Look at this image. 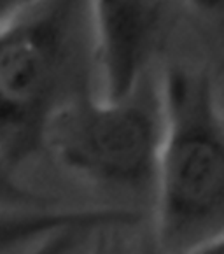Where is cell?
I'll list each match as a JSON object with an SVG mask.
<instances>
[{"mask_svg":"<svg viewBox=\"0 0 224 254\" xmlns=\"http://www.w3.org/2000/svg\"><path fill=\"white\" fill-rule=\"evenodd\" d=\"M97 91L90 0H35L0 25V165L46 153L49 125Z\"/></svg>","mask_w":224,"mask_h":254,"instance_id":"1","label":"cell"},{"mask_svg":"<svg viewBox=\"0 0 224 254\" xmlns=\"http://www.w3.org/2000/svg\"><path fill=\"white\" fill-rule=\"evenodd\" d=\"M160 86L109 100L93 91L49 125L46 153L81 179L109 191L153 194L161 142Z\"/></svg>","mask_w":224,"mask_h":254,"instance_id":"3","label":"cell"},{"mask_svg":"<svg viewBox=\"0 0 224 254\" xmlns=\"http://www.w3.org/2000/svg\"><path fill=\"white\" fill-rule=\"evenodd\" d=\"M35 0H0V25H4Z\"/></svg>","mask_w":224,"mask_h":254,"instance_id":"9","label":"cell"},{"mask_svg":"<svg viewBox=\"0 0 224 254\" xmlns=\"http://www.w3.org/2000/svg\"><path fill=\"white\" fill-rule=\"evenodd\" d=\"M49 202L19 184L18 176L0 165V203H44Z\"/></svg>","mask_w":224,"mask_h":254,"instance_id":"7","label":"cell"},{"mask_svg":"<svg viewBox=\"0 0 224 254\" xmlns=\"http://www.w3.org/2000/svg\"><path fill=\"white\" fill-rule=\"evenodd\" d=\"M153 240L180 254L224 232V107L205 68L173 65L160 84Z\"/></svg>","mask_w":224,"mask_h":254,"instance_id":"2","label":"cell"},{"mask_svg":"<svg viewBox=\"0 0 224 254\" xmlns=\"http://www.w3.org/2000/svg\"><path fill=\"white\" fill-rule=\"evenodd\" d=\"M142 216L128 207L58 209L44 203H0V254H28L55 233L75 226H137Z\"/></svg>","mask_w":224,"mask_h":254,"instance_id":"5","label":"cell"},{"mask_svg":"<svg viewBox=\"0 0 224 254\" xmlns=\"http://www.w3.org/2000/svg\"><path fill=\"white\" fill-rule=\"evenodd\" d=\"M184 2L187 4V7L200 9L216 16H224V0H184Z\"/></svg>","mask_w":224,"mask_h":254,"instance_id":"10","label":"cell"},{"mask_svg":"<svg viewBox=\"0 0 224 254\" xmlns=\"http://www.w3.org/2000/svg\"><path fill=\"white\" fill-rule=\"evenodd\" d=\"M140 254H160V251H158L156 244H154V240H153V235H151L149 244H147V246L144 247V249H142V253H140Z\"/></svg>","mask_w":224,"mask_h":254,"instance_id":"11","label":"cell"},{"mask_svg":"<svg viewBox=\"0 0 224 254\" xmlns=\"http://www.w3.org/2000/svg\"><path fill=\"white\" fill-rule=\"evenodd\" d=\"M180 254H224V232L202 240Z\"/></svg>","mask_w":224,"mask_h":254,"instance_id":"8","label":"cell"},{"mask_svg":"<svg viewBox=\"0 0 224 254\" xmlns=\"http://www.w3.org/2000/svg\"><path fill=\"white\" fill-rule=\"evenodd\" d=\"M97 232H100V228H91V226H75L63 230L49 237L28 254H74L82 240L93 237Z\"/></svg>","mask_w":224,"mask_h":254,"instance_id":"6","label":"cell"},{"mask_svg":"<svg viewBox=\"0 0 224 254\" xmlns=\"http://www.w3.org/2000/svg\"><path fill=\"white\" fill-rule=\"evenodd\" d=\"M186 9L184 0H90L97 93L124 98L149 81Z\"/></svg>","mask_w":224,"mask_h":254,"instance_id":"4","label":"cell"}]
</instances>
